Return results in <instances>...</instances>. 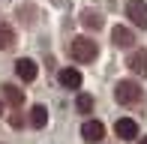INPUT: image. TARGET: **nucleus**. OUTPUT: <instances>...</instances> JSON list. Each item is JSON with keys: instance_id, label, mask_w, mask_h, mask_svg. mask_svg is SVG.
I'll use <instances>...</instances> for the list:
<instances>
[{"instance_id": "nucleus-1", "label": "nucleus", "mask_w": 147, "mask_h": 144, "mask_svg": "<svg viewBox=\"0 0 147 144\" xmlns=\"http://www.w3.org/2000/svg\"><path fill=\"white\" fill-rule=\"evenodd\" d=\"M69 54L78 63H90V60H96V42L87 39V36H75L72 45H69Z\"/></svg>"}, {"instance_id": "nucleus-2", "label": "nucleus", "mask_w": 147, "mask_h": 144, "mask_svg": "<svg viewBox=\"0 0 147 144\" xmlns=\"http://www.w3.org/2000/svg\"><path fill=\"white\" fill-rule=\"evenodd\" d=\"M114 99L120 102V105H135V102L141 99V87H138L135 81H117Z\"/></svg>"}, {"instance_id": "nucleus-3", "label": "nucleus", "mask_w": 147, "mask_h": 144, "mask_svg": "<svg viewBox=\"0 0 147 144\" xmlns=\"http://www.w3.org/2000/svg\"><path fill=\"white\" fill-rule=\"evenodd\" d=\"M126 18L135 27H147V3L144 0H126Z\"/></svg>"}, {"instance_id": "nucleus-4", "label": "nucleus", "mask_w": 147, "mask_h": 144, "mask_svg": "<svg viewBox=\"0 0 147 144\" xmlns=\"http://www.w3.org/2000/svg\"><path fill=\"white\" fill-rule=\"evenodd\" d=\"M81 138L87 141V144H99L105 138V126L99 120H84V126H81Z\"/></svg>"}, {"instance_id": "nucleus-5", "label": "nucleus", "mask_w": 147, "mask_h": 144, "mask_svg": "<svg viewBox=\"0 0 147 144\" xmlns=\"http://www.w3.org/2000/svg\"><path fill=\"white\" fill-rule=\"evenodd\" d=\"M111 42H114L117 48H129V45H135V33H132L129 27H123V24H117V27L111 30Z\"/></svg>"}, {"instance_id": "nucleus-6", "label": "nucleus", "mask_w": 147, "mask_h": 144, "mask_svg": "<svg viewBox=\"0 0 147 144\" xmlns=\"http://www.w3.org/2000/svg\"><path fill=\"white\" fill-rule=\"evenodd\" d=\"M15 72H18V78H21V81H33V78L39 75V66L33 60H27V57H21V60L15 63Z\"/></svg>"}, {"instance_id": "nucleus-7", "label": "nucleus", "mask_w": 147, "mask_h": 144, "mask_svg": "<svg viewBox=\"0 0 147 144\" xmlns=\"http://www.w3.org/2000/svg\"><path fill=\"white\" fill-rule=\"evenodd\" d=\"M129 69L135 72V75H147V51L144 48H135L129 54Z\"/></svg>"}, {"instance_id": "nucleus-8", "label": "nucleus", "mask_w": 147, "mask_h": 144, "mask_svg": "<svg viewBox=\"0 0 147 144\" xmlns=\"http://www.w3.org/2000/svg\"><path fill=\"white\" fill-rule=\"evenodd\" d=\"M60 84H63V87H69V90H78V87H81V72H78L75 66L60 69Z\"/></svg>"}, {"instance_id": "nucleus-9", "label": "nucleus", "mask_w": 147, "mask_h": 144, "mask_svg": "<svg viewBox=\"0 0 147 144\" xmlns=\"http://www.w3.org/2000/svg\"><path fill=\"white\" fill-rule=\"evenodd\" d=\"M12 45H15V30L6 21H0V51H9Z\"/></svg>"}, {"instance_id": "nucleus-10", "label": "nucleus", "mask_w": 147, "mask_h": 144, "mask_svg": "<svg viewBox=\"0 0 147 144\" xmlns=\"http://www.w3.org/2000/svg\"><path fill=\"white\" fill-rule=\"evenodd\" d=\"M114 132L120 135V138H135L138 135V126H135V120H117V126H114Z\"/></svg>"}, {"instance_id": "nucleus-11", "label": "nucleus", "mask_w": 147, "mask_h": 144, "mask_svg": "<svg viewBox=\"0 0 147 144\" xmlns=\"http://www.w3.org/2000/svg\"><path fill=\"white\" fill-rule=\"evenodd\" d=\"M45 123H48V111H45V105H33L30 108V126L33 129H42Z\"/></svg>"}, {"instance_id": "nucleus-12", "label": "nucleus", "mask_w": 147, "mask_h": 144, "mask_svg": "<svg viewBox=\"0 0 147 144\" xmlns=\"http://www.w3.org/2000/svg\"><path fill=\"white\" fill-rule=\"evenodd\" d=\"M81 24H84V27H90V30H99V27L105 24V18H102V12H93V9H87V12L81 15Z\"/></svg>"}, {"instance_id": "nucleus-13", "label": "nucleus", "mask_w": 147, "mask_h": 144, "mask_svg": "<svg viewBox=\"0 0 147 144\" xmlns=\"http://www.w3.org/2000/svg\"><path fill=\"white\" fill-rule=\"evenodd\" d=\"M3 96H6V102H9V105H15V108L24 102V93H21L18 87H12V84H6V87H3Z\"/></svg>"}, {"instance_id": "nucleus-14", "label": "nucleus", "mask_w": 147, "mask_h": 144, "mask_svg": "<svg viewBox=\"0 0 147 144\" xmlns=\"http://www.w3.org/2000/svg\"><path fill=\"white\" fill-rule=\"evenodd\" d=\"M75 105H78V111H81V114H90V111H93V96H78Z\"/></svg>"}, {"instance_id": "nucleus-15", "label": "nucleus", "mask_w": 147, "mask_h": 144, "mask_svg": "<svg viewBox=\"0 0 147 144\" xmlns=\"http://www.w3.org/2000/svg\"><path fill=\"white\" fill-rule=\"evenodd\" d=\"M9 123H12L15 129H21V126H24V117H21V114H12V117H9Z\"/></svg>"}, {"instance_id": "nucleus-16", "label": "nucleus", "mask_w": 147, "mask_h": 144, "mask_svg": "<svg viewBox=\"0 0 147 144\" xmlns=\"http://www.w3.org/2000/svg\"><path fill=\"white\" fill-rule=\"evenodd\" d=\"M0 117H3V99H0Z\"/></svg>"}, {"instance_id": "nucleus-17", "label": "nucleus", "mask_w": 147, "mask_h": 144, "mask_svg": "<svg viewBox=\"0 0 147 144\" xmlns=\"http://www.w3.org/2000/svg\"><path fill=\"white\" fill-rule=\"evenodd\" d=\"M141 144H147V138H141Z\"/></svg>"}]
</instances>
